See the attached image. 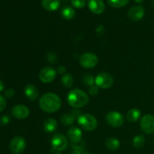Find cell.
I'll use <instances>...</instances> for the list:
<instances>
[{
    "label": "cell",
    "instance_id": "6da1fadb",
    "mask_svg": "<svg viewBox=\"0 0 154 154\" xmlns=\"http://www.w3.org/2000/svg\"><path fill=\"white\" fill-rule=\"evenodd\" d=\"M61 99L58 95L53 93L44 94L39 100L41 109L46 113H54L61 108Z\"/></svg>",
    "mask_w": 154,
    "mask_h": 154
},
{
    "label": "cell",
    "instance_id": "7a4b0ae2",
    "mask_svg": "<svg viewBox=\"0 0 154 154\" xmlns=\"http://www.w3.org/2000/svg\"><path fill=\"white\" fill-rule=\"evenodd\" d=\"M67 102L73 108H82L88 104L89 96L83 90L74 89L68 94Z\"/></svg>",
    "mask_w": 154,
    "mask_h": 154
},
{
    "label": "cell",
    "instance_id": "3957f363",
    "mask_svg": "<svg viewBox=\"0 0 154 154\" xmlns=\"http://www.w3.org/2000/svg\"><path fill=\"white\" fill-rule=\"evenodd\" d=\"M78 123L82 129L86 131H89V132H91V131L96 129L98 125V122L96 117L89 114H81V116H79L78 119Z\"/></svg>",
    "mask_w": 154,
    "mask_h": 154
},
{
    "label": "cell",
    "instance_id": "277c9868",
    "mask_svg": "<svg viewBox=\"0 0 154 154\" xmlns=\"http://www.w3.org/2000/svg\"><path fill=\"white\" fill-rule=\"evenodd\" d=\"M95 83L99 88L108 89L112 87L114 84V79H113V77L109 74L106 72H102L96 76Z\"/></svg>",
    "mask_w": 154,
    "mask_h": 154
},
{
    "label": "cell",
    "instance_id": "5b68a950",
    "mask_svg": "<svg viewBox=\"0 0 154 154\" xmlns=\"http://www.w3.org/2000/svg\"><path fill=\"white\" fill-rule=\"evenodd\" d=\"M52 149L56 151H63L68 147V141L66 137L62 134H55L51 139Z\"/></svg>",
    "mask_w": 154,
    "mask_h": 154
},
{
    "label": "cell",
    "instance_id": "8992f818",
    "mask_svg": "<svg viewBox=\"0 0 154 154\" xmlns=\"http://www.w3.org/2000/svg\"><path fill=\"white\" fill-rule=\"evenodd\" d=\"M98 57L93 53H85L80 57V64L86 69H91L97 65Z\"/></svg>",
    "mask_w": 154,
    "mask_h": 154
},
{
    "label": "cell",
    "instance_id": "52a82bcc",
    "mask_svg": "<svg viewBox=\"0 0 154 154\" xmlns=\"http://www.w3.org/2000/svg\"><path fill=\"white\" fill-rule=\"evenodd\" d=\"M106 120L108 124L114 128L120 127L124 123V117L117 111H110L106 115Z\"/></svg>",
    "mask_w": 154,
    "mask_h": 154
},
{
    "label": "cell",
    "instance_id": "ba28073f",
    "mask_svg": "<svg viewBox=\"0 0 154 154\" xmlns=\"http://www.w3.org/2000/svg\"><path fill=\"white\" fill-rule=\"evenodd\" d=\"M57 76V71L51 66H47L42 69L39 73V79L45 84L51 83Z\"/></svg>",
    "mask_w": 154,
    "mask_h": 154
},
{
    "label": "cell",
    "instance_id": "9c48e42d",
    "mask_svg": "<svg viewBox=\"0 0 154 154\" xmlns=\"http://www.w3.org/2000/svg\"><path fill=\"white\" fill-rule=\"evenodd\" d=\"M26 148V141L23 137L17 136L10 143L11 151L14 154H20Z\"/></svg>",
    "mask_w": 154,
    "mask_h": 154
},
{
    "label": "cell",
    "instance_id": "30bf717a",
    "mask_svg": "<svg viewBox=\"0 0 154 154\" xmlns=\"http://www.w3.org/2000/svg\"><path fill=\"white\" fill-rule=\"evenodd\" d=\"M141 129L144 133L150 134L154 132V117L151 114H146L140 122Z\"/></svg>",
    "mask_w": 154,
    "mask_h": 154
},
{
    "label": "cell",
    "instance_id": "8fae6325",
    "mask_svg": "<svg viewBox=\"0 0 154 154\" xmlns=\"http://www.w3.org/2000/svg\"><path fill=\"white\" fill-rule=\"evenodd\" d=\"M145 14L144 8L141 5H135L131 8L128 12V17L131 20L136 22L144 17Z\"/></svg>",
    "mask_w": 154,
    "mask_h": 154
},
{
    "label": "cell",
    "instance_id": "7c38bea8",
    "mask_svg": "<svg viewBox=\"0 0 154 154\" xmlns=\"http://www.w3.org/2000/svg\"><path fill=\"white\" fill-rule=\"evenodd\" d=\"M11 114L16 119L23 120L29 115V110L25 105H17L12 108Z\"/></svg>",
    "mask_w": 154,
    "mask_h": 154
},
{
    "label": "cell",
    "instance_id": "4fadbf2b",
    "mask_svg": "<svg viewBox=\"0 0 154 154\" xmlns=\"http://www.w3.org/2000/svg\"><path fill=\"white\" fill-rule=\"evenodd\" d=\"M89 9L95 14L103 13L105 9V5L102 0H89Z\"/></svg>",
    "mask_w": 154,
    "mask_h": 154
},
{
    "label": "cell",
    "instance_id": "5bb4252c",
    "mask_svg": "<svg viewBox=\"0 0 154 154\" xmlns=\"http://www.w3.org/2000/svg\"><path fill=\"white\" fill-rule=\"evenodd\" d=\"M68 137L72 144H77L81 142L82 138V132L76 126H72L68 131Z\"/></svg>",
    "mask_w": 154,
    "mask_h": 154
},
{
    "label": "cell",
    "instance_id": "9a60e30c",
    "mask_svg": "<svg viewBox=\"0 0 154 154\" xmlns=\"http://www.w3.org/2000/svg\"><path fill=\"white\" fill-rule=\"evenodd\" d=\"M24 93H25L26 96L31 101L35 100L39 94L38 88L35 86L33 85V84H28V85H26V87H25Z\"/></svg>",
    "mask_w": 154,
    "mask_h": 154
},
{
    "label": "cell",
    "instance_id": "2e32d148",
    "mask_svg": "<svg viewBox=\"0 0 154 154\" xmlns=\"http://www.w3.org/2000/svg\"><path fill=\"white\" fill-rule=\"evenodd\" d=\"M42 5L48 11H54L60 8V0H42Z\"/></svg>",
    "mask_w": 154,
    "mask_h": 154
},
{
    "label": "cell",
    "instance_id": "e0dca14e",
    "mask_svg": "<svg viewBox=\"0 0 154 154\" xmlns=\"http://www.w3.org/2000/svg\"><path fill=\"white\" fill-rule=\"evenodd\" d=\"M57 122L55 119L48 118L44 122V129L48 133H52L57 129Z\"/></svg>",
    "mask_w": 154,
    "mask_h": 154
},
{
    "label": "cell",
    "instance_id": "ac0fdd59",
    "mask_svg": "<svg viewBox=\"0 0 154 154\" xmlns=\"http://www.w3.org/2000/svg\"><path fill=\"white\" fill-rule=\"evenodd\" d=\"M61 14L62 16L63 17V18H65L66 20H72L75 17V9L69 5H66L62 8L61 10Z\"/></svg>",
    "mask_w": 154,
    "mask_h": 154
},
{
    "label": "cell",
    "instance_id": "d6986e66",
    "mask_svg": "<svg viewBox=\"0 0 154 154\" xmlns=\"http://www.w3.org/2000/svg\"><path fill=\"white\" fill-rule=\"evenodd\" d=\"M105 146H106V147L109 150L114 151V150H117L120 147V141L117 138L111 137V138H108L106 140V141H105Z\"/></svg>",
    "mask_w": 154,
    "mask_h": 154
},
{
    "label": "cell",
    "instance_id": "ffe728a7",
    "mask_svg": "<svg viewBox=\"0 0 154 154\" xmlns=\"http://www.w3.org/2000/svg\"><path fill=\"white\" fill-rule=\"evenodd\" d=\"M141 117V111L138 108H132L128 111L126 114V119L129 122H136L137 120H139Z\"/></svg>",
    "mask_w": 154,
    "mask_h": 154
},
{
    "label": "cell",
    "instance_id": "44dd1931",
    "mask_svg": "<svg viewBox=\"0 0 154 154\" xmlns=\"http://www.w3.org/2000/svg\"><path fill=\"white\" fill-rule=\"evenodd\" d=\"M75 121V116L73 114H63L61 116V122L66 126H70L72 125Z\"/></svg>",
    "mask_w": 154,
    "mask_h": 154
},
{
    "label": "cell",
    "instance_id": "7402d4cb",
    "mask_svg": "<svg viewBox=\"0 0 154 154\" xmlns=\"http://www.w3.org/2000/svg\"><path fill=\"white\" fill-rule=\"evenodd\" d=\"M145 143V138L143 135H139L135 136L132 140V146L136 149H140L144 145Z\"/></svg>",
    "mask_w": 154,
    "mask_h": 154
},
{
    "label": "cell",
    "instance_id": "603a6c76",
    "mask_svg": "<svg viewBox=\"0 0 154 154\" xmlns=\"http://www.w3.org/2000/svg\"><path fill=\"white\" fill-rule=\"evenodd\" d=\"M129 0H108V3L111 7L119 8L126 6L129 3Z\"/></svg>",
    "mask_w": 154,
    "mask_h": 154
},
{
    "label": "cell",
    "instance_id": "cb8c5ba5",
    "mask_svg": "<svg viewBox=\"0 0 154 154\" xmlns=\"http://www.w3.org/2000/svg\"><path fill=\"white\" fill-rule=\"evenodd\" d=\"M62 84L65 86L66 87H72L74 84V79L73 77L70 75V74H65L61 78Z\"/></svg>",
    "mask_w": 154,
    "mask_h": 154
},
{
    "label": "cell",
    "instance_id": "d4e9b609",
    "mask_svg": "<svg viewBox=\"0 0 154 154\" xmlns=\"http://www.w3.org/2000/svg\"><path fill=\"white\" fill-rule=\"evenodd\" d=\"M83 81H84V84L87 86H89V87L93 86V84L95 83L94 78H93V76H92L91 75H86L84 77Z\"/></svg>",
    "mask_w": 154,
    "mask_h": 154
},
{
    "label": "cell",
    "instance_id": "484cf974",
    "mask_svg": "<svg viewBox=\"0 0 154 154\" xmlns=\"http://www.w3.org/2000/svg\"><path fill=\"white\" fill-rule=\"evenodd\" d=\"M72 5L78 9L83 8L86 5V0H71Z\"/></svg>",
    "mask_w": 154,
    "mask_h": 154
},
{
    "label": "cell",
    "instance_id": "4316f807",
    "mask_svg": "<svg viewBox=\"0 0 154 154\" xmlns=\"http://www.w3.org/2000/svg\"><path fill=\"white\" fill-rule=\"evenodd\" d=\"M47 59L51 64H56L58 61V57H57V54L54 52H50L49 54H48Z\"/></svg>",
    "mask_w": 154,
    "mask_h": 154
},
{
    "label": "cell",
    "instance_id": "83f0119b",
    "mask_svg": "<svg viewBox=\"0 0 154 154\" xmlns=\"http://www.w3.org/2000/svg\"><path fill=\"white\" fill-rule=\"evenodd\" d=\"M89 93L91 96H97V94L99 93V87L97 86H92V87H90Z\"/></svg>",
    "mask_w": 154,
    "mask_h": 154
},
{
    "label": "cell",
    "instance_id": "f1b7e54d",
    "mask_svg": "<svg viewBox=\"0 0 154 154\" xmlns=\"http://www.w3.org/2000/svg\"><path fill=\"white\" fill-rule=\"evenodd\" d=\"M6 107V100L5 97L0 95V112L3 111Z\"/></svg>",
    "mask_w": 154,
    "mask_h": 154
},
{
    "label": "cell",
    "instance_id": "f546056e",
    "mask_svg": "<svg viewBox=\"0 0 154 154\" xmlns=\"http://www.w3.org/2000/svg\"><path fill=\"white\" fill-rule=\"evenodd\" d=\"M14 95V90L11 88L8 89V90H6L5 92V97L8 98V99L13 97Z\"/></svg>",
    "mask_w": 154,
    "mask_h": 154
},
{
    "label": "cell",
    "instance_id": "4dcf8cb0",
    "mask_svg": "<svg viewBox=\"0 0 154 154\" xmlns=\"http://www.w3.org/2000/svg\"><path fill=\"white\" fill-rule=\"evenodd\" d=\"M9 122V117L7 115H4L0 118V123L2 125L7 124Z\"/></svg>",
    "mask_w": 154,
    "mask_h": 154
},
{
    "label": "cell",
    "instance_id": "1f68e13d",
    "mask_svg": "<svg viewBox=\"0 0 154 154\" xmlns=\"http://www.w3.org/2000/svg\"><path fill=\"white\" fill-rule=\"evenodd\" d=\"M66 67H64L63 66H60L57 69V72H58L59 74H64L66 72Z\"/></svg>",
    "mask_w": 154,
    "mask_h": 154
},
{
    "label": "cell",
    "instance_id": "d6a6232c",
    "mask_svg": "<svg viewBox=\"0 0 154 154\" xmlns=\"http://www.w3.org/2000/svg\"><path fill=\"white\" fill-rule=\"evenodd\" d=\"M69 154H82V151L80 150H76V149H73V150L69 153Z\"/></svg>",
    "mask_w": 154,
    "mask_h": 154
},
{
    "label": "cell",
    "instance_id": "836d02e7",
    "mask_svg": "<svg viewBox=\"0 0 154 154\" xmlns=\"http://www.w3.org/2000/svg\"><path fill=\"white\" fill-rule=\"evenodd\" d=\"M4 90V84H3L2 81L0 80V92H2Z\"/></svg>",
    "mask_w": 154,
    "mask_h": 154
},
{
    "label": "cell",
    "instance_id": "e575fe53",
    "mask_svg": "<svg viewBox=\"0 0 154 154\" xmlns=\"http://www.w3.org/2000/svg\"><path fill=\"white\" fill-rule=\"evenodd\" d=\"M144 0H135V2H136L137 3H142Z\"/></svg>",
    "mask_w": 154,
    "mask_h": 154
},
{
    "label": "cell",
    "instance_id": "d590c367",
    "mask_svg": "<svg viewBox=\"0 0 154 154\" xmlns=\"http://www.w3.org/2000/svg\"><path fill=\"white\" fill-rule=\"evenodd\" d=\"M151 5L154 8V0H151Z\"/></svg>",
    "mask_w": 154,
    "mask_h": 154
},
{
    "label": "cell",
    "instance_id": "8d00e7d4",
    "mask_svg": "<svg viewBox=\"0 0 154 154\" xmlns=\"http://www.w3.org/2000/svg\"><path fill=\"white\" fill-rule=\"evenodd\" d=\"M63 2H69V0H63Z\"/></svg>",
    "mask_w": 154,
    "mask_h": 154
},
{
    "label": "cell",
    "instance_id": "74e56055",
    "mask_svg": "<svg viewBox=\"0 0 154 154\" xmlns=\"http://www.w3.org/2000/svg\"><path fill=\"white\" fill-rule=\"evenodd\" d=\"M84 154H91V153H84Z\"/></svg>",
    "mask_w": 154,
    "mask_h": 154
},
{
    "label": "cell",
    "instance_id": "f35d334b",
    "mask_svg": "<svg viewBox=\"0 0 154 154\" xmlns=\"http://www.w3.org/2000/svg\"><path fill=\"white\" fill-rule=\"evenodd\" d=\"M55 154H62V153H60V152H59V153H56Z\"/></svg>",
    "mask_w": 154,
    "mask_h": 154
}]
</instances>
